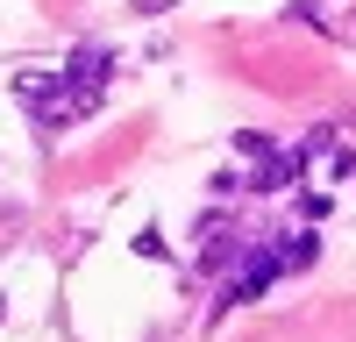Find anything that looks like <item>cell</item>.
I'll return each instance as SVG.
<instances>
[{
	"mask_svg": "<svg viewBox=\"0 0 356 342\" xmlns=\"http://www.w3.org/2000/svg\"><path fill=\"white\" fill-rule=\"evenodd\" d=\"M164 8H178V0H129V15H164Z\"/></svg>",
	"mask_w": 356,
	"mask_h": 342,
	"instance_id": "obj_5",
	"label": "cell"
},
{
	"mask_svg": "<svg viewBox=\"0 0 356 342\" xmlns=\"http://www.w3.org/2000/svg\"><path fill=\"white\" fill-rule=\"evenodd\" d=\"M107 72H114V57H107L100 43H86V50H72V65H65V86L79 93V107H86V114L100 107V93H107Z\"/></svg>",
	"mask_w": 356,
	"mask_h": 342,
	"instance_id": "obj_1",
	"label": "cell"
},
{
	"mask_svg": "<svg viewBox=\"0 0 356 342\" xmlns=\"http://www.w3.org/2000/svg\"><path fill=\"white\" fill-rule=\"evenodd\" d=\"M321 164H328V179H349V171H356V150H349V142H335Z\"/></svg>",
	"mask_w": 356,
	"mask_h": 342,
	"instance_id": "obj_3",
	"label": "cell"
},
{
	"mask_svg": "<svg viewBox=\"0 0 356 342\" xmlns=\"http://www.w3.org/2000/svg\"><path fill=\"white\" fill-rule=\"evenodd\" d=\"M0 314H8V293H0Z\"/></svg>",
	"mask_w": 356,
	"mask_h": 342,
	"instance_id": "obj_6",
	"label": "cell"
},
{
	"mask_svg": "<svg viewBox=\"0 0 356 342\" xmlns=\"http://www.w3.org/2000/svg\"><path fill=\"white\" fill-rule=\"evenodd\" d=\"M136 256H150V264H157V256H171V250H164L157 228H143V236H136Z\"/></svg>",
	"mask_w": 356,
	"mask_h": 342,
	"instance_id": "obj_4",
	"label": "cell"
},
{
	"mask_svg": "<svg viewBox=\"0 0 356 342\" xmlns=\"http://www.w3.org/2000/svg\"><path fill=\"white\" fill-rule=\"evenodd\" d=\"M271 256H278V271H307L321 243H314V228H285V236H271Z\"/></svg>",
	"mask_w": 356,
	"mask_h": 342,
	"instance_id": "obj_2",
	"label": "cell"
}]
</instances>
